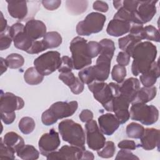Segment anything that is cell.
<instances>
[{"mask_svg":"<svg viewBox=\"0 0 160 160\" xmlns=\"http://www.w3.org/2000/svg\"><path fill=\"white\" fill-rule=\"evenodd\" d=\"M157 48L150 41L138 43L133 49L131 57L133 58L131 71L134 76H137L149 70L157 56Z\"/></svg>","mask_w":160,"mask_h":160,"instance_id":"obj_1","label":"cell"},{"mask_svg":"<svg viewBox=\"0 0 160 160\" xmlns=\"http://www.w3.org/2000/svg\"><path fill=\"white\" fill-rule=\"evenodd\" d=\"M58 129L63 141L86 150L85 132L81 124L72 119H65L59 123Z\"/></svg>","mask_w":160,"mask_h":160,"instance_id":"obj_2","label":"cell"},{"mask_svg":"<svg viewBox=\"0 0 160 160\" xmlns=\"http://www.w3.org/2000/svg\"><path fill=\"white\" fill-rule=\"evenodd\" d=\"M87 41L80 36H76L70 42L69 49L74 69L81 70L92 63L87 48Z\"/></svg>","mask_w":160,"mask_h":160,"instance_id":"obj_3","label":"cell"},{"mask_svg":"<svg viewBox=\"0 0 160 160\" xmlns=\"http://www.w3.org/2000/svg\"><path fill=\"white\" fill-rule=\"evenodd\" d=\"M129 114L132 120L139 121L146 126L154 124L159 118L158 108L153 105H147L146 103H132Z\"/></svg>","mask_w":160,"mask_h":160,"instance_id":"obj_4","label":"cell"},{"mask_svg":"<svg viewBox=\"0 0 160 160\" xmlns=\"http://www.w3.org/2000/svg\"><path fill=\"white\" fill-rule=\"evenodd\" d=\"M106 20L105 15L96 12L88 14L83 21H79L76 28V32L79 36H90L99 32L103 29Z\"/></svg>","mask_w":160,"mask_h":160,"instance_id":"obj_5","label":"cell"},{"mask_svg":"<svg viewBox=\"0 0 160 160\" xmlns=\"http://www.w3.org/2000/svg\"><path fill=\"white\" fill-rule=\"evenodd\" d=\"M61 62L60 53L56 51H49L36 58L33 63L38 71L44 76L58 69Z\"/></svg>","mask_w":160,"mask_h":160,"instance_id":"obj_6","label":"cell"},{"mask_svg":"<svg viewBox=\"0 0 160 160\" xmlns=\"http://www.w3.org/2000/svg\"><path fill=\"white\" fill-rule=\"evenodd\" d=\"M88 87L104 108L107 111L112 112V100L115 95L111 86L104 82L94 81L88 84Z\"/></svg>","mask_w":160,"mask_h":160,"instance_id":"obj_7","label":"cell"},{"mask_svg":"<svg viewBox=\"0 0 160 160\" xmlns=\"http://www.w3.org/2000/svg\"><path fill=\"white\" fill-rule=\"evenodd\" d=\"M86 143L88 148L94 151H99L106 143V138L99 128L95 120H91L85 124Z\"/></svg>","mask_w":160,"mask_h":160,"instance_id":"obj_8","label":"cell"},{"mask_svg":"<svg viewBox=\"0 0 160 160\" xmlns=\"http://www.w3.org/2000/svg\"><path fill=\"white\" fill-rule=\"evenodd\" d=\"M158 1H139L136 11L133 14L132 23L143 25L149 22L156 13Z\"/></svg>","mask_w":160,"mask_h":160,"instance_id":"obj_9","label":"cell"},{"mask_svg":"<svg viewBox=\"0 0 160 160\" xmlns=\"http://www.w3.org/2000/svg\"><path fill=\"white\" fill-rule=\"evenodd\" d=\"M9 34L12 39L14 47L26 52L29 49L34 41L26 33L24 25L20 22H16L9 27Z\"/></svg>","mask_w":160,"mask_h":160,"instance_id":"obj_10","label":"cell"},{"mask_svg":"<svg viewBox=\"0 0 160 160\" xmlns=\"http://www.w3.org/2000/svg\"><path fill=\"white\" fill-rule=\"evenodd\" d=\"M61 144L59 134L54 129H51L48 132L43 134L38 142L40 153L47 156L49 154L55 151Z\"/></svg>","mask_w":160,"mask_h":160,"instance_id":"obj_11","label":"cell"},{"mask_svg":"<svg viewBox=\"0 0 160 160\" xmlns=\"http://www.w3.org/2000/svg\"><path fill=\"white\" fill-rule=\"evenodd\" d=\"M24 106V100L12 92H3L1 91L0 99L1 112H11L20 110Z\"/></svg>","mask_w":160,"mask_h":160,"instance_id":"obj_12","label":"cell"},{"mask_svg":"<svg viewBox=\"0 0 160 160\" xmlns=\"http://www.w3.org/2000/svg\"><path fill=\"white\" fill-rule=\"evenodd\" d=\"M111 59L108 56L99 54L96 65L91 66L94 81L104 82L108 79L110 73Z\"/></svg>","mask_w":160,"mask_h":160,"instance_id":"obj_13","label":"cell"},{"mask_svg":"<svg viewBox=\"0 0 160 160\" xmlns=\"http://www.w3.org/2000/svg\"><path fill=\"white\" fill-rule=\"evenodd\" d=\"M78 103L76 101L70 102L58 101L53 103L49 108L54 118L58 120L71 116L76 111Z\"/></svg>","mask_w":160,"mask_h":160,"instance_id":"obj_14","label":"cell"},{"mask_svg":"<svg viewBox=\"0 0 160 160\" xmlns=\"http://www.w3.org/2000/svg\"><path fill=\"white\" fill-rule=\"evenodd\" d=\"M83 149L71 145H64L59 151H54L46 156L47 159H81Z\"/></svg>","mask_w":160,"mask_h":160,"instance_id":"obj_15","label":"cell"},{"mask_svg":"<svg viewBox=\"0 0 160 160\" xmlns=\"http://www.w3.org/2000/svg\"><path fill=\"white\" fill-rule=\"evenodd\" d=\"M129 104L130 102L120 94L114 96L112 100V112L121 124L126 122L130 118L128 110Z\"/></svg>","mask_w":160,"mask_h":160,"instance_id":"obj_16","label":"cell"},{"mask_svg":"<svg viewBox=\"0 0 160 160\" xmlns=\"http://www.w3.org/2000/svg\"><path fill=\"white\" fill-rule=\"evenodd\" d=\"M141 144L139 146L146 151L152 150L159 146V130L151 128L144 129V132L140 138Z\"/></svg>","mask_w":160,"mask_h":160,"instance_id":"obj_17","label":"cell"},{"mask_svg":"<svg viewBox=\"0 0 160 160\" xmlns=\"http://www.w3.org/2000/svg\"><path fill=\"white\" fill-rule=\"evenodd\" d=\"M139 88V81L135 78H128L119 84V94L126 98L130 103L133 101Z\"/></svg>","mask_w":160,"mask_h":160,"instance_id":"obj_18","label":"cell"},{"mask_svg":"<svg viewBox=\"0 0 160 160\" xmlns=\"http://www.w3.org/2000/svg\"><path fill=\"white\" fill-rule=\"evenodd\" d=\"M98 123L101 131L108 136H111L121 124L116 116L111 113L101 115L98 118Z\"/></svg>","mask_w":160,"mask_h":160,"instance_id":"obj_19","label":"cell"},{"mask_svg":"<svg viewBox=\"0 0 160 160\" xmlns=\"http://www.w3.org/2000/svg\"><path fill=\"white\" fill-rule=\"evenodd\" d=\"M24 31L28 36L33 41H36L44 37L46 32L45 24L37 19H30L24 25Z\"/></svg>","mask_w":160,"mask_h":160,"instance_id":"obj_20","label":"cell"},{"mask_svg":"<svg viewBox=\"0 0 160 160\" xmlns=\"http://www.w3.org/2000/svg\"><path fill=\"white\" fill-rule=\"evenodd\" d=\"M131 23L129 21L114 19L111 20L107 26V33L114 37H119L129 32Z\"/></svg>","mask_w":160,"mask_h":160,"instance_id":"obj_21","label":"cell"},{"mask_svg":"<svg viewBox=\"0 0 160 160\" xmlns=\"http://www.w3.org/2000/svg\"><path fill=\"white\" fill-rule=\"evenodd\" d=\"M8 11L11 17L19 20L24 19L28 15V1H6Z\"/></svg>","mask_w":160,"mask_h":160,"instance_id":"obj_22","label":"cell"},{"mask_svg":"<svg viewBox=\"0 0 160 160\" xmlns=\"http://www.w3.org/2000/svg\"><path fill=\"white\" fill-rule=\"evenodd\" d=\"M159 68L158 64V61H155L152 65L151 68L141 74L139 77V79L144 87L149 88L153 86L157 81V79L159 77Z\"/></svg>","mask_w":160,"mask_h":160,"instance_id":"obj_23","label":"cell"},{"mask_svg":"<svg viewBox=\"0 0 160 160\" xmlns=\"http://www.w3.org/2000/svg\"><path fill=\"white\" fill-rule=\"evenodd\" d=\"M156 93L157 88L155 86H151L149 88L142 87L139 88L131 104L135 102L146 104L156 97Z\"/></svg>","mask_w":160,"mask_h":160,"instance_id":"obj_24","label":"cell"},{"mask_svg":"<svg viewBox=\"0 0 160 160\" xmlns=\"http://www.w3.org/2000/svg\"><path fill=\"white\" fill-rule=\"evenodd\" d=\"M2 140L6 146L11 148L15 151L24 144L23 138L18 133L12 131L7 132L4 136Z\"/></svg>","mask_w":160,"mask_h":160,"instance_id":"obj_25","label":"cell"},{"mask_svg":"<svg viewBox=\"0 0 160 160\" xmlns=\"http://www.w3.org/2000/svg\"><path fill=\"white\" fill-rule=\"evenodd\" d=\"M17 156L24 160H35L39 156V151L32 145L24 144L16 151Z\"/></svg>","mask_w":160,"mask_h":160,"instance_id":"obj_26","label":"cell"},{"mask_svg":"<svg viewBox=\"0 0 160 160\" xmlns=\"http://www.w3.org/2000/svg\"><path fill=\"white\" fill-rule=\"evenodd\" d=\"M141 41L128 34L118 39V45L121 50L127 52L131 56L133 49Z\"/></svg>","mask_w":160,"mask_h":160,"instance_id":"obj_27","label":"cell"},{"mask_svg":"<svg viewBox=\"0 0 160 160\" xmlns=\"http://www.w3.org/2000/svg\"><path fill=\"white\" fill-rule=\"evenodd\" d=\"M66 6L68 11L75 16L84 12L88 6V1H66Z\"/></svg>","mask_w":160,"mask_h":160,"instance_id":"obj_28","label":"cell"},{"mask_svg":"<svg viewBox=\"0 0 160 160\" xmlns=\"http://www.w3.org/2000/svg\"><path fill=\"white\" fill-rule=\"evenodd\" d=\"M24 79L29 85H38L43 81L44 76L40 74L35 67H30L25 71Z\"/></svg>","mask_w":160,"mask_h":160,"instance_id":"obj_29","label":"cell"},{"mask_svg":"<svg viewBox=\"0 0 160 160\" xmlns=\"http://www.w3.org/2000/svg\"><path fill=\"white\" fill-rule=\"evenodd\" d=\"M47 49H52L59 47L62 43V37L56 31H50L46 34L42 39Z\"/></svg>","mask_w":160,"mask_h":160,"instance_id":"obj_30","label":"cell"},{"mask_svg":"<svg viewBox=\"0 0 160 160\" xmlns=\"http://www.w3.org/2000/svg\"><path fill=\"white\" fill-rule=\"evenodd\" d=\"M144 132V128L137 122L129 123L126 129L127 136L130 138L140 139Z\"/></svg>","mask_w":160,"mask_h":160,"instance_id":"obj_31","label":"cell"},{"mask_svg":"<svg viewBox=\"0 0 160 160\" xmlns=\"http://www.w3.org/2000/svg\"><path fill=\"white\" fill-rule=\"evenodd\" d=\"M99 43L101 46V50L99 54L108 56L112 59L116 49L113 41L110 39L105 38L101 39Z\"/></svg>","mask_w":160,"mask_h":160,"instance_id":"obj_32","label":"cell"},{"mask_svg":"<svg viewBox=\"0 0 160 160\" xmlns=\"http://www.w3.org/2000/svg\"><path fill=\"white\" fill-rule=\"evenodd\" d=\"M18 126L22 133L24 134H29L34 131L36 127V123L32 118L25 116L21 119Z\"/></svg>","mask_w":160,"mask_h":160,"instance_id":"obj_33","label":"cell"},{"mask_svg":"<svg viewBox=\"0 0 160 160\" xmlns=\"http://www.w3.org/2000/svg\"><path fill=\"white\" fill-rule=\"evenodd\" d=\"M6 61L8 68L11 69H18L23 66L24 59L19 54L12 53L6 57Z\"/></svg>","mask_w":160,"mask_h":160,"instance_id":"obj_34","label":"cell"},{"mask_svg":"<svg viewBox=\"0 0 160 160\" xmlns=\"http://www.w3.org/2000/svg\"><path fill=\"white\" fill-rule=\"evenodd\" d=\"M143 39L159 42L160 35L158 30L152 25H148L143 28L142 32Z\"/></svg>","mask_w":160,"mask_h":160,"instance_id":"obj_35","label":"cell"},{"mask_svg":"<svg viewBox=\"0 0 160 160\" xmlns=\"http://www.w3.org/2000/svg\"><path fill=\"white\" fill-rule=\"evenodd\" d=\"M126 69L125 66L119 64L114 65L111 71V78L118 84L122 82L126 76Z\"/></svg>","mask_w":160,"mask_h":160,"instance_id":"obj_36","label":"cell"},{"mask_svg":"<svg viewBox=\"0 0 160 160\" xmlns=\"http://www.w3.org/2000/svg\"><path fill=\"white\" fill-rule=\"evenodd\" d=\"M116 151V147L112 141L106 142L102 149L97 151L98 156L102 158H111L113 157Z\"/></svg>","mask_w":160,"mask_h":160,"instance_id":"obj_37","label":"cell"},{"mask_svg":"<svg viewBox=\"0 0 160 160\" xmlns=\"http://www.w3.org/2000/svg\"><path fill=\"white\" fill-rule=\"evenodd\" d=\"M78 78L79 79L84 83L86 84H89L94 81L91 66L83 68L78 72Z\"/></svg>","mask_w":160,"mask_h":160,"instance_id":"obj_38","label":"cell"},{"mask_svg":"<svg viewBox=\"0 0 160 160\" xmlns=\"http://www.w3.org/2000/svg\"><path fill=\"white\" fill-rule=\"evenodd\" d=\"M15 151L11 148L6 146L2 140V138L0 139V158H7L11 159H15Z\"/></svg>","mask_w":160,"mask_h":160,"instance_id":"obj_39","label":"cell"},{"mask_svg":"<svg viewBox=\"0 0 160 160\" xmlns=\"http://www.w3.org/2000/svg\"><path fill=\"white\" fill-rule=\"evenodd\" d=\"M9 27L2 32L0 33V49L3 51L9 48L12 41V39L9 34Z\"/></svg>","mask_w":160,"mask_h":160,"instance_id":"obj_40","label":"cell"},{"mask_svg":"<svg viewBox=\"0 0 160 160\" xmlns=\"http://www.w3.org/2000/svg\"><path fill=\"white\" fill-rule=\"evenodd\" d=\"M74 69L73 62L71 58L68 56H64L61 58V65L58 69L59 72H68Z\"/></svg>","mask_w":160,"mask_h":160,"instance_id":"obj_41","label":"cell"},{"mask_svg":"<svg viewBox=\"0 0 160 160\" xmlns=\"http://www.w3.org/2000/svg\"><path fill=\"white\" fill-rule=\"evenodd\" d=\"M87 48L89 56L91 59L98 56L100 54L101 50V46L100 44L98 42L94 41L88 42Z\"/></svg>","mask_w":160,"mask_h":160,"instance_id":"obj_42","label":"cell"},{"mask_svg":"<svg viewBox=\"0 0 160 160\" xmlns=\"http://www.w3.org/2000/svg\"><path fill=\"white\" fill-rule=\"evenodd\" d=\"M46 49H48L43 40H41V41L36 40L33 42L31 47L26 52L30 54H38L39 52H41Z\"/></svg>","mask_w":160,"mask_h":160,"instance_id":"obj_43","label":"cell"},{"mask_svg":"<svg viewBox=\"0 0 160 160\" xmlns=\"http://www.w3.org/2000/svg\"><path fill=\"white\" fill-rule=\"evenodd\" d=\"M58 78L69 88L71 87L77 79V78L71 71L68 72H61Z\"/></svg>","mask_w":160,"mask_h":160,"instance_id":"obj_44","label":"cell"},{"mask_svg":"<svg viewBox=\"0 0 160 160\" xmlns=\"http://www.w3.org/2000/svg\"><path fill=\"white\" fill-rule=\"evenodd\" d=\"M143 28H144L143 25L133 24L132 25H131L130 31L129 32V34L131 35L132 36L134 37L135 38L140 41H142L143 39V36H142Z\"/></svg>","mask_w":160,"mask_h":160,"instance_id":"obj_45","label":"cell"},{"mask_svg":"<svg viewBox=\"0 0 160 160\" xmlns=\"http://www.w3.org/2000/svg\"><path fill=\"white\" fill-rule=\"evenodd\" d=\"M41 121L46 126H51L58 121L49 109L42 112L41 115Z\"/></svg>","mask_w":160,"mask_h":160,"instance_id":"obj_46","label":"cell"},{"mask_svg":"<svg viewBox=\"0 0 160 160\" xmlns=\"http://www.w3.org/2000/svg\"><path fill=\"white\" fill-rule=\"evenodd\" d=\"M116 159H139V158L135 156L129 150H120L115 158Z\"/></svg>","mask_w":160,"mask_h":160,"instance_id":"obj_47","label":"cell"},{"mask_svg":"<svg viewBox=\"0 0 160 160\" xmlns=\"http://www.w3.org/2000/svg\"><path fill=\"white\" fill-rule=\"evenodd\" d=\"M42 6L48 10L54 11L57 9L61 4V0H44L41 1Z\"/></svg>","mask_w":160,"mask_h":160,"instance_id":"obj_48","label":"cell"},{"mask_svg":"<svg viewBox=\"0 0 160 160\" xmlns=\"http://www.w3.org/2000/svg\"><path fill=\"white\" fill-rule=\"evenodd\" d=\"M118 147L121 149L125 150H135L137 148V145L134 141L124 139L120 141L118 144Z\"/></svg>","mask_w":160,"mask_h":160,"instance_id":"obj_49","label":"cell"},{"mask_svg":"<svg viewBox=\"0 0 160 160\" xmlns=\"http://www.w3.org/2000/svg\"><path fill=\"white\" fill-rule=\"evenodd\" d=\"M131 56L124 51H121L118 54L116 57V61L119 65L126 66L129 64Z\"/></svg>","mask_w":160,"mask_h":160,"instance_id":"obj_50","label":"cell"},{"mask_svg":"<svg viewBox=\"0 0 160 160\" xmlns=\"http://www.w3.org/2000/svg\"><path fill=\"white\" fill-rule=\"evenodd\" d=\"M84 88V83L79 79V78H77L76 82L71 87H69L71 91L74 94H81L83 91Z\"/></svg>","mask_w":160,"mask_h":160,"instance_id":"obj_51","label":"cell"},{"mask_svg":"<svg viewBox=\"0 0 160 160\" xmlns=\"http://www.w3.org/2000/svg\"><path fill=\"white\" fill-rule=\"evenodd\" d=\"M1 118L5 124H10L16 119L15 111L11 112H1Z\"/></svg>","mask_w":160,"mask_h":160,"instance_id":"obj_52","label":"cell"},{"mask_svg":"<svg viewBox=\"0 0 160 160\" xmlns=\"http://www.w3.org/2000/svg\"><path fill=\"white\" fill-rule=\"evenodd\" d=\"M92 8L94 10L102 12H106L109 9V6L107 2L102 1H96L93 2Z\"/></svg>","mask_w":160,"mask_h":160,"instance_id":"obj_53","label":"cell"},{"mask_svg":"<svg viewBox=\"0 0 160 160\" xmlns=\"http://www.w3.org/2000/svg\"><path fill=\"white\" fill-rule=\"evenodd\" d=\"M93 118V113L89 109H83L79 114V119L83 122H87Z\"/></svg>","mask_w":160,"mask_h":160,"instance_id":"obj_54","label":"cell"},{"mask_svg":"<svg viewBox=\"0 0 160 160\" xmlns=\"http://www.w3.org/2000/svg\"><path fill=\"white\" fill-rule=\"evenodd\" d=\"M7 21L4 18L2 12H1V18H0V32H4L8 28Z\"/></svg>","mask_w":160,"mask_h":160,"instance_id":"obj_55","label":"cell"},{"mask_svg":"<svg viewBox=\"0 0 160 160\" xmlns=\"http://www.w3.org/2000/svg\"><path fill=\"white\" fill-rule=\"evenodd\" d=\"M94 156L92 152L86 151V150H84L82 152V158L81 159H89V160H92L94 159Z\"/></svg>","mask_w":160,"mask_h":160,"instance_id":"obj_56","label":"cell"},{"mask_svg":"<svg viewBox=\"0 0 160 160\" xmlns=\"http://www.w3.org/2000/svg\"><path fill=\"white\" fill-rule=\"evenodd\" d=\"M0 59H1V74L2 75L4 72L7 71L8 66L6 63V59H4L3 58H1Z\"/></svg>","mask_w":160,"mask_h":160,"instance_id":"obj_57","label":"cell"}]
</instances>
